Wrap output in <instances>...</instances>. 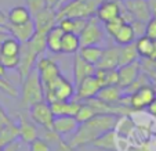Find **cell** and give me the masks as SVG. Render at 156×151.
<instances>
[{
	"label": "cell",
	"instance_id": "1",
	"mask_svg": "<svg viewBox=\"0 0 156 151\" xmlns=\"http://www.w3.org/2000/svg\"><path fill=\"white\" fill-rule=\"evenodd\" d=\"M118 115H112V114H98L88 121L79 123L77 131L66 142L75 150L82 147H90V144L101 134L108 131H112L118 122Z\"/></svg>",
	"mask_w": 156,
	"mask_h": 151
},
{
	"label": "cell",
	"instance_id": "2",
	"mask_svg": "<svg viewBox=\"0 0 156 151\" xmlns=\"http://www.w3.org/2000/svg\"><path fill=\"white\" fill-rule=\"evenodd\" d=\"M46 100L44 98V90L41 82L39 79L37 71L35 68L22 79V87H21V108L28 111L33 104L40 103Z\"/></svg>",
	"mask_w": 156,
	"mask_h": 151
},
{
	"label": "cell",
	"instance_id": "3",
	"mask_svg": "<svg viewBox=\"0 0 156 151\" xmlns=\"http://www.w3.org/2000/svg\"><path fill=\"white\" fill-rule=\"evenodd\" d=\"M156 98V87L152 83L138 87L130 94H124L122 98L123 105L130 107L133 111H142L149 107V104Z\"/></svg>",
	"mask_w": 156,
	"mask_h": 151
},
{
	"label": "cell",
	"instance_id": "4",
	"mask_svg": "<svg viewBox=\"0 0 156 151\" xmlns=\"http://www.w3.org/2000/svg\"><path fill=\"white\" fill-rule=\"evenodd\" d=\"M80 46H102L106 40V33L104 29V24L91 15L87 18L82 32L79 33Z\"/></svg>",
	"mask_w": 156,
	"mask_h": 151
},
{
	"label": "cell",
	"instance_id": "5",
	"mask_svg": "<svg viewBox=\"0 0 156 151\" xmlns=\"http://www.w3.org/2000/svg\"><path fill=\"white\" fill-rule=\"evenodd\" d=\"M35 69L37 71L39 79H40L41 86H43V90L48 89V87L62 75L61 69H59V65L57 64L55 60L44 56V54H41V56L37 58Z\"/></svg>",
	"mask_w": 156,
	"mask_h": 151
},
{
	"label": "cell",
	"instance_id": "6",
	"mask_svg": "<svg viewBox=\"0 0 156 151\" xmlns=\"http://www.w3.org/2000/svg\"><path fill=\"white\" fill-rule=\"evenodd\" d=\"M44 98L48 103L72 100L75 98V85L61 75L48 89L44 90Z\"/></svg>",
	"mask_w": 156,
	"mask_h": 151
},
{
	"label": "cell",
	"instance_id": "7",
	"mask_svg": "<svg viewBox=\"0 0 156 151\" xmlns=\"http://www.w3.org/2000/svg\"><path fill=\"white\" fill-rule=\"evenodd\" d=\"M28 116L30 121L40 129L44 131H53V121H54V114L51 111L50 103L46 100L36 103L28 110Z\"/></svg>",
	"mask_w": 156,
	"mask_h": 151
},
{
	"label": "cell",
	"instance_id": "8",
	"mask_svg": "<svg viewBox=\"0 0 156 151\" xmlns=\"http://www.w3.org/2000/svg\"><path fill=\"white\" fill-rule=\"evenodd\" d=\"M102 87L100 80L97 79L95 75H90V76L84 78L80 80L77 85H75V97L79 101H86L90 98H94L100 89Z\"/></svg>",
	"mask_w": 156,
	"mask_h": 151
},
{
	"label": "cell",
	"instance_id": "9",
	"mask_svg": "<svg viewBox=\"0 0 156 151\" xmlns=\"http://www.w3.org/2000/svg\"><path fill=\"white\" fill-rule=\"evenodd\" d=\"M122 3L120 0H101L95 7L94 15L100 22L105 24L109 21L120 17Z\"/></svg>",
	"mask_w": 156,
	"mask_h": 151
},
{
	"label": "cell",
	"instance_id": "10",
	"mask_svg": "<svg viewBox=\"0 0 156 151\" xmlns=\"http://www.w3.org/2000/svg\"><path fill=\"white\" fill-rule=\"evenodd\" d=\"M32 20H33V22H35L36 32L46 35V33L53 27H55L57 22H58L57 10L53 9V7H44L41 11H39L36 15H33Z\"/></svg>",
	"mask_w": 156,
	"mask_h": 151
},
{
	"label": "cell",
	"instance_id": "11",
	"mask_svg": "<svg viewBox=\"0 0 156 151\" xmlns=\"http://www.w3.org/2000/svg\"><path fill=\"white\" fill-rule=\"evenodd\" d=\"M141 71H142V65L140 60L131 62V64H127V65L118 67V86L122 87L123 90L127 89L140 76Z\"/></svg>",
	"mask_w": 156,
	"mask_h": 151
},
{
	"label": "cell",
	"instance_id": "12",
	"mask_svg": "<svg viewBox=\"0 0 156 151\" xmlns=\"http://www.w3.org/2000/svg\"><path fill=\"white\" fill-rule=\"evenodd\" d=\"M77 127H79V121L75 116H69V115L54 116L53 131L62 139L68 140L66 137H71L77 131Z\"/></svg>",
	"mask_w": 156,
	"mask_h": 151
},
{
	"label": "cell",
	"instance_id": "13",
	"mask_svg": "<svg viewBox=\"0 0 156 151\" xmlns=\"http://www.w3.org/2000/svg\"><path fill=\"white\" fill-rule=\"evenodd\" d=\"M123 6L130 13L133 20L147 22L152 18L149 6H148V0H123Z\"/></svg>",
	"mask_w": 156,
	"mask_h": 151
},
{
	"label": "cell",
	"instance_id": "14",
	"mask_svg": "<svg viewBox=\"0 0 156 151\" xmlns=\"http://www.w3.org/2000/svg\"><path fill=\"white\" fill-rule=\"evenodd\" d=\"M18 132H20V139L24 143L29 144L30 142L39 137V129L28 116V114L25 112H20L18 116Z\"/></svg>",
	"mask_w": 156,
	"mask_h": 151
},
{
	"label": "cell",
	"instance_id": "15",
	"mask_svg": "<svg viewBox=\"0 0 156 151\" xmlns=\"http://www.w3.org/2000/svg\"><path fill=\"white\" fill-rule=\"evenodd\" d=\"M95 69L97 67L88 64L87 61L82 58L79 54H73V61H72V74H73V80H75V85L83 80L84 78L90 76V75H94L95 74Z\"/></svg>",
	"mask_w": 156,
	"mask_h": 151
},
{
	"label": "cell",
	"instance_id": "16",
	"mask_svg": "<svg viewBox=\"0 0 156 151\" xmlns=\"http://www.w3.org/2000/svg\"><path fill=\"white\" fill-rule=\"evenodd\" d=\"M123 96L124 93L122 87H119L118 85H109V86H102L100 89V92L97 93L95 98L101 100L102 103L116 105V104H122Z\"/></svg>",
	"mask_w": 156,
	"mask_h": 151
},
{
	"label": "cell",
	"instance_id": "17",
	"mask_svg": "<svg viewBox=\"0 0 156 151\" xmlns=\"http://www.w3.org/2000/svg\"><path fill=\"white\" fill-rule=\"evenodd\" d=\"M80 104H82V101L72 98V100H66V101H53V103H50V107L54 116H59V115L76 116L77 111L80 108Z\"/></svg>",
	"mask_w": 156,
	"mask_h": 151
},
{
	"label": "cell",
	"instance_id": "18",
	"mask_svg": "<svg viewBox=\"0 0 156 151\" xmlns=\"http://www.w3.org/2000/svg\"><path fill=\"white\" fill-rule=\"evenodd\" d=\"M7 25H24L32 21V14L27 6H14L7 11Z\"/></svg>",
	"mask_w": 156,
	"mask_h": 151
},
{
	"label": "cell",
	"instance_id": "19",
	"mask_svg": "<svg viewBox=\"0 0 156 151\" xmlns=\"http://www.w3.org/2000/svg\"><path fill=\"white\" fill-rule=\"evenodd\" d=\"M7 29H9V35H11L12 38H15L21 43H25V42L30 40L36 32L33 20L24 25H7Z\"/></svg>",
	"mask_w": 156,
	"mask_h": 151
},
{
	"label": "cell",
	"instance_id": "20",
	"mask_svg": "<svg viewBox=\"0 0 156 151\" xmlns=\"http://www.w3.org/2000/svg\"><path fill=\"white\" fill-rule=\"evenodd\" d=\"M119 67V46H108L104 47L102 56H101L100 62L97 64V68H118Z\"/></svg>",
	"mask_w": 156,
	"mask_h": 151
},
{
	"label": "cell",
	"instance_id": "21",
	"mask_svg": "<svg viewBox=\"0 0 156 151\" xmlns=\"http://www.w3.org/2000/svg\"><path fill=\"white\" fill-rule=\"evenodd\" d=\"M64 32L62 29L55 25L47 33H46V50L51 51L53 54H61V40Z\"/></svg>",
	"mask_w": 156,
	"mask_h": 151
},
{
	"label": "cell",
	"instance_id": "22",
	"mask_svg": "<svg viewBox=\"0 0 156 151\" xmlns=\"http://www.w3.org/2000/svg\"><path fill=\"white\" fill-rule=\"evenodd\" d=\"M90 145L93 148H97V150H101V151H118L115 131L112 129V131L105 132L98 139H95Z\"/></svg>",
	"mask_w": 156,
	"mask_h": 151
},
{
	"label": "cell",
	"instance_id": "23",
	"mask_svg": "<svg viewBox=\"0 0 156 151\" xmlns=\"http://www.w3.org/2000/svg\"><path fill=\"white\" fill-rule=\"evenodd\" d=\"M86 18H72V17H62L58 18V25L59 28L62 29V32L65 33H76L79 35L82 32L83 27L86 24Z\"/></svg>",
	"mask_w": 156,
	"mask_h": 151
},
{
	"label": "cell",
	"instance_id": "24",
	"mask_svg": "<svg viewBox=\"0 0 156 151\" xmlns=\"http://www.w3.org/2000/svg\"><path fill=\"white\" fill-rule=\"evenodd\" d=\"M20 139V132H18V125L14 121L9 122L7 125L0 127V148L3 150L6 145L11 144L12 142Z\"/></svg>",
	"mask_w": 156,
	"mask_h": 151
},
{
	"label": "cell",
	"instance_id": "25",
	"mask_svg": "<svg viewBox=\"0 0 156 151\" xmlns=\"http://www.w3.org/2000/svg\"><path fill=\"white\" fill-rule=\"evenodd\" d=\"M102 51H104L102 46H80L77 54L84 61H87L88 64L97 67V64L101 60V56H102Z\"/></svg>",
	"mask_w": 156,
	"mask_h": 151
},
{
	"label": "cell",
	"instance_id": "26",
	"mask_svg": "<svg viewBox=\"0 0 156 151\" xmlns=\"http://www.w3.org/2000/svg\"><path fill=\"white\" fill-rule=\"evenodd\" d=\"M113 43L116 46H126L130 43H134L136 42V35H134V31H133L131 25L129 22H124L120 27V29L112 36Z\"/></svg>",
	"mask_w": 156,
	"mask_h": 151
},
{
	"label": "cell",
	"instance_id": "27",
	"mask_svg": "<svg viewBox=\"0 0 156 151\" xmlns=\"http://www.w3.org/2000/svg\"><path fill=\"white\" fill-rule=\"evenodd\" d=\"M21 53V42L11 35H7L0 43V54L7 57H18Z\"/></svg>",
	"mask_w": 156,
	"mask_h": 151
},
{
	"label": "cell",
	"instance_id": "28",
	"mask_svg": "<svg viewBox=\"0 0 156 151\" xmlns=\"http://www.w3.org/2000/svg\"><path fill=\"white\" fill-rule=\"evenodd\" d=\"M136 49H137V53H138V57H142L145 60H149L151 56H152L153 50L156 47V42L149 39L148 36H141V38H137L136 42Z\"/></svg>",
	"mask_w": 156,
	"mask_h": 151
},
{
	"label": "cell",
	"instance_id": "29",
	"mask_svg": "<svg viewBox=\"0 0 156 151\" xmlns=\"http://www.w3.org/2000/svg\"><path fill=\"white\" fill-rule=\"evenodd\" d=\"M80 49L79 35L76 33H65L61 40V54H76Z\"/></svg>",
	"mask_w": 156,
	"mask_h": 151
},
{
	"label": "cell",
	"instance_id": "30",
	"mask_svg": "<svg viewBox=\"0 0 156 151\" xmlns=\"http://www.w3.org/2000/svg\"><path fill=\"white\" fill-rule=\"evenodd\" d=\"M138 61V53L134 43L126 46H119V67Z\"/></svg>",
	"mask_w": 156,
	"mask_h": 151
},
{
	"label": "cell",
	"instance_id": "31",
	"mask_svg": "<svg viewBox=\"0 0 156 151\" xmlns=\"http://www.w3.org/2000/svg\"><path fill=\"white\" fill-rule=\"evenodd\" d=\"M95 76L100 80L101 86L118 85V68H97L95 69Z\"/></svg>",
	"mask_w": 156,
	"mask_h": 151
},
{
	"label": "cell",
	"instance_id": "32",
	"mask_svg": "<svg viewBox=\"0 0 156 151\" xmlns=\"http://www.w3.org/2000/svg\"><path fill=\"white\" fill-rule=\"evenodd\" d=\"M95 115H98L97 111H95L87 101H82L80 108H79V111H77V114H76L75 118L79 121V123H82V122L88 121L90 118H93V116H95Z\"/></svg>",
	"mask_w": 156,
	"mask_h": 151
},
{
	"label": "cell",
	"instance_id": "33",
	"mask_svg": "<svg viewBox=\"0 0 156 151\" xmlns=\"http://www.w3.org/2000/svg\"><path fill=\"white\" fill-rule=\"evenodd\" d=\"M29 151H53V145L47 140L39 136L29 143Z\"/></svg>",
	"mask_w": 156,
	"mask_h": 151
},
{
	"label": "cell",
	"instance_id": "34",
	"mask_svg": "<svg viewBox=\"0 0 156 151\" xmlns=\"http://www.w3.org/2000/svg\"><path fill=\"white\" fill-rule=\"evenodd\" d=\"M124 24V20L122 17H118L115 18V20L109 21V22H105L104 24V29H105V33L108 36H111L112 38L113 35H115L116 32H118L119 29H120V27Z\"/></svg>",
	"mask_w": 156,
	"mask_h": 151
},
{
	"label": "cell",
	"instance_id": "35",
	"mask_svg": "<svg viewBox=\"0 0 156 151\" xmlns=\"http://www.w3.org/2000/svg\"><path fill=\"white\" fill-rule=\"evenodd\" d=\"M25 3H27L25 6H27V9L32 14V17L37 14L39 11H41L44 7H47L46 0H25Z\"/></svg>",
	"mask_w": 156,
	"mask_h": 151
},
{
	"label": "cell",
	"instance_id": "36",
	"mask_svg": "<svg viewBox=\"0 0 156 151\" xmlns=\"http://www.w3.org/2000/svg\"><path fill=\"white\" fill-rule=\"evenodd\" d=\"M0 64L9 71V69H17L18 64H20V56L18 57H7L0 54Z\"/></svg>",
	"mask_w": 156,
	"mask_h": 151
},
{
	"label": "cell",
	"instance_id": "37",
	"mask_svg": "<svg viewBox=\"0 0 156 151\" xmlns=\"http://www.w3.org/2000/svg\"><path fill=\"white\" fill-rule=\"evenodd\" d=\"M130 25H131L133 31H134V35H136V38H141V36L145 35V27H147V22H142V21H131L130 22Z\"/></svg>",
	"mask_w": 156,
	"mask_h": 151
},
{
	"label": "cell",
	"instance_id": "38",
	"mask_svg": "<svg viewBox=\"0 0 156 151\" xmlns=\"http://www.w3.org/2000/svg\"><path fill=\"white\" fill-rule=\"evenodd\" d=\"M145 36L156 42V18H151L147 21V27H145Z\"/></svg>",
	"mask_w": 156,
	"mask_h": 151
},
{
	"label": "cell",
	"instance_id": "39",
	"mask_svg": "<svg viewBox=\"0 0 156 151\" xmlns=\"http://www.w3.org/2000/svg\"><path fill=\"white\" fill-rule=\"evenodd\" d=\"M54 147H55L54 151H76L73 147H71V144L65 139H59L58 142L54 144Z\"/></svg>",
	"mask_w": 156,
	"mask_h": 151
},
{
	"label": "cell",
	"instance_id": "40",
	"mask_svg": "<svg viewBox=\"0 0 156 151\" xmlns=\"http://www.w3.org/2000/svg\"><path fill=\"white\" fill-rule=\"evenodd\" d=\"M11 121H12V118L6 112V110H4L3 107L0 105V127L4 126V125H7L9 122H11Z\"/></svg>",
	"mask_w": 156,
	"mask_h": 151
},
{
	"label": "cell",
	"instance_id": "41",
	"mask_svg": "<svg viewBox=\"0 0 156 151\" xmlns=\"http://www.w3.org/2000/svg\"><path fill=\"white\" fill-rule=\"evenodd\" d=\"M148 6H149L151 15L156 18V0H148Z\"/></svg>",
	"mask_w": 156,
	"mask_h": 151
},
{
	"label": "cell",
	"instance_id": "42",
	"mask_svg": "<svg viewBox=\"0 0 156 151\" xmlns=\"http://www.w3.org/2000/svg\"><path fill=\"white\" fill-rule=\"evenodd\" d=\"M148 112H149L152 116H156V98L149 104V107H148Z\"/></svg>",
	"mask_w": 156,
	"mask_h": 151
},
{
	"label": "cell",
	"instance_id": "43",
	"mask_svg": "<svg viewBox=\"0 0 156 151\" xmlns=\"http://www.w3.org/2000/svg\"><path fill=\"white\" fill-rule=\"evenodd\" d=\"M72 2H75V0H58V4H57V11H58L59 9H62L64 6H66V4H69V3H72Z\"/></svg>",
	"mask_w": 156,
	"mask_h": 151
},
{
	"label": "cell",
	"instance_id": "44",
	"mask_svg": "<svg viewBox=\"0 0 156 151\" xmlns=\"http://www.w3.org/2000/svg\"><path fill=\"white\" fill-rule=\"evenodd\" d=\"M46 4H47V7H53V9H57L58 0H46Z\"/></svg>",
	"mask_w": 156,
	"mask_h": 151
},
{
	"label": "cell",
	"instance_id": "45",
	"mask_svg": "<svg viewBox=\"0 0 156 151\" xmlns=\"http://www.w3.org/2000/svg\"><path fill=\"white\" fill-rule=\"evenodd\" d=\"M0 24L7 25V17H6V14H4L2 10H0Z\"/></svg>",
	"mask_w": 156,
	"mask_h": 151
},
{
	"label": "cell",
	"instance_id": "46",
	"mask_svg": "<svg viewBox=\"0 0 156 151\" xmlns=\"http://www.w3.org/2000/svg\"><path fill=\"white\" fill-rule=\"evenodd\" d=\"M7 35H9V33H0V43H2V40H3Z\"/></svg>",
	"mask_w": 156,
	"mask_h": 151
},
{
	"label": "cell",
	"instance_id": "47",
	"mask_svg": "<svg viewBox=\"0 0 156 151\" xmlns=\"http://www.w3.org/2000/svg\"><path fill=\"white\" fill-rule=\"evenodd\" d=\"M0 151H2V148H0Z\"/></svg>",
	"mask_w": 156,
	"mask_h": 151
}]
</instances>
